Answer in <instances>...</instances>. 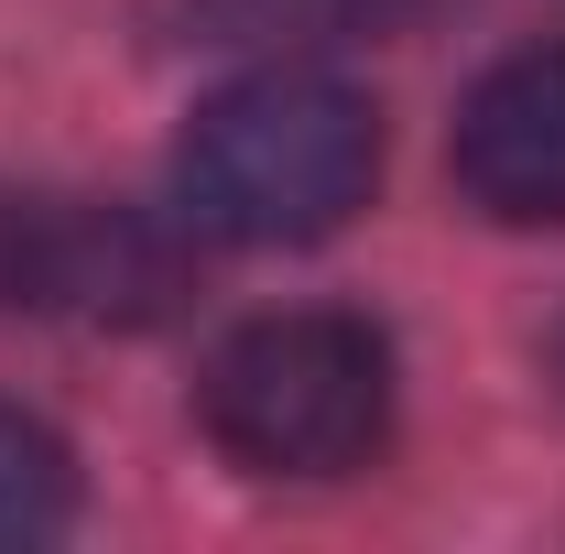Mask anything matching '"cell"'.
<instances>
[{"mask_svg": "<svg viewBox=\"0 0 565 554\" xmlns=\"http://www.w3.org/2000/svg\"><path fill=\"white\" fill-rule=\"evenodd\" d=\"M196 414L250 479H349L392 435V338L338 305L250 316L217 338Z\"/></svg>", "mask_w": 565, "mask_h": 554, "instance_id": "cell-2", "label": "cell"}, {"mask_svg": "<svg viewBox=\"0 0 565 554\" xmlns=\"http://www.w3.org/2000/svg\"><path fill=\"white\" fill-rule=\"evenodd\" d=\"M457 196L500 228H565V44L500 55L457 98Z\"/></svg>", "mask_w": 565, "mask_h": 554, "instance_id": "cell-3", "label": "cell"}, {"mask_svg": "<svg viewBox=\"0 0 565 554\" xmlns=\"http://www.w3.org/2000/svg\"><path fill=\"white\" fill-rule=\"evenodd\" d=\"M66 522H76V457H66V435L0 403V554L55 544Z\"/></svg>", "mask_w": 565, "mask_h": 554, "instance_id": "cell-5", "label": "cell"}, {"mask_svg": "<svg viewBox=\"0 0 565 554\" xmlns=\"http://www.w3.org/2000/svg\"><path fill=\"white\" fill-rule=\"evenodd\" d=\"M381 185V109L349 76L250 66L174 131V207L239 251H305L338 239Z\"/></svg>", "mask_w": 565, "mask_h": 554, "instance_id": "cell-1", "label": "cell"}, {"mask_svg": "<svg viewBox=\"0 0 565 554\" xmlns=\"http://www.w3.org/2000/svg\"><path fill=\"white\" fill-rule=\"evenodd\" d=\"M424 0H174V44L217 55H282V44H370L414 22Z\"/></svg>", "mask_w": 565, "mask_h": 554, "instance_id": "cell-4", "label": "cell"}]
</instances>
